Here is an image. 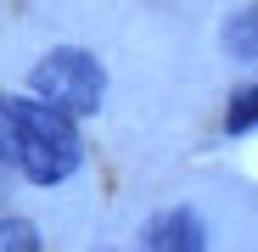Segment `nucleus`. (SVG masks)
<instances>
[{"mask_svg":"<svg viewBox=\"0 0 258 252\" xmlns=\"http://www.w3.org/2000/svg\"><path fill=\"white\" fill-rule=\"evenodd\" d=\"M0 157L28 185H62L79 174L84 140L68 112L34 101V96H0Z\"/></svg>","mask_w":258,"mask_h":252,"instance_id":"1","label":"nucleus"},{"mask_svg":"<svg viewBox=\"0 0 258 252\" xmlns=\"http://www.w3.org/2000/svg\"><path fill=\"white\" fill-rule=\"evenodd\" d=\"M28 90H34V101H45V107H56V112H68V118H90V112H101V101H107V67H101L90 51L62 45V51H51V56L34 62Z\"/></svg>","mask_w":258,"mask_h":252,"instance_id":"2","label":"nucleus"},{"mask_svg":"<svg viewBox=\"0 0 258 252\" xmlns=\"http://www.w3.org/2000/svg\"><path fill=\"white\" fill-rule=\"evenodd\" d=\"M141 252H208V224L197 207H163L141 230Z\"/></svg>","mask_w":258,"mask_h":252,"instance_id":"3","label":"nucleus"},{"mask_svg":"<svg viewBox=\"0 0 258 252\" xmlns=\"http://www.w3.org/2000/svg\"><path fill=\"white\" fill-rule=\"evenodd\" d=\"M225 51L241 56V62H258V6H241L225 23Z\"/></svg>","mask_w":258,"mask_h":252,"instance_id":"4","label":"nucleus"},{"mask_svg":"<svg viewBox=\"0 0 258 252\" xmlns=\"http://www.w3.org/2000/svg\"><path fill=\"white\" fill-rule=\"evenodd\" d=\"M258 129V84H241L225 107V135H252Z\"/></svg>","mask_w":258,"mask_h":252,"instance_id":"5","label":"nucleus"},{"mask_svg":"<svg viewBox=\"0 0 258 252\" xmlns=\"http://www.w3.org/2000/svg\"><path fill=\"white\" fill-rule=\"evenodd\" d=\"M45 241H39L34 219H17V213H0V252H39Z\"/></svg>","mask_w":258,"mask_h":252,"instance_id":"6","label":"nucleus"},{"mask_svg":"<svg viewBox=\"0 0 258 252\" xmlns=\"http://www.w3.org/2000/svg\"><path fill=\"white\" fill-rule=\"evenodd\" d=\"M6 185H12V168H6V157H0V202H6Z\"/></svg>","mask_w":258,"mask_h":252,"instance_id":"7","label":"nucleus"}]
</instances>
